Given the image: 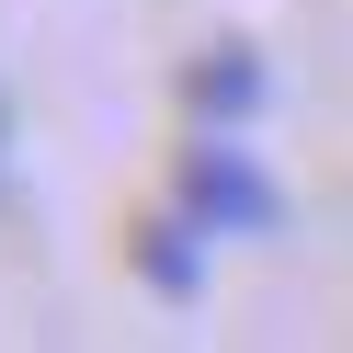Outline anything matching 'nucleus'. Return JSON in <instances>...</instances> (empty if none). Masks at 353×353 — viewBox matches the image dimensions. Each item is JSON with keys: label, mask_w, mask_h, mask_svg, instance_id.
<instances>
[{"label": "nucleus", "mask_w": 353, "mask_h": 353, "mask_svg": "<svg viewBox=\"0 0 353 353\" xmlns=\"http://www.w3.org/2000/svg\"><path fill=\"white\" fill-rule=\"evenodd\" d=\"M183 92H194V125H239V114L262 103V57H251V46H205V57L183 69Z\"/></svg>", "instance_id": "obj_2"}, {"label": "nucleus", "mask_w": 353, "mask_h": 353, "mask_svg": "<svg viewBox=\"0 0 353 353\" xmlns=\"http://www.w3.org/2000/svg\"><path fill=\"white\" fill-rule=\"evenodd\" d=\"M0 137H12V114H0Z\"/></svg>", "instance_id": "obj_4"}, {"label": "nucleus", "mask_w": 353, "mask_h": 353, "mask_svg": "<svg viewBox=\"0 0 353 353\" xmlns=\"http://www.w3.org/2000/svg\"><path fill=\"white\" fill-rule=\"evenodd\" d=\"M137 274L160 285V296H194V285H205V251H194V216H148V228H137Z\"/></svg>", "instance_id": "obj_3"}, {"label": "nucleus", "mask_w": 353, "mask_h": 353, "mask_svg": "<svg viewBox=\"0 0 353 353\" xmlns=\"http://www.w3.org/2000/svg\"><path fill=\"white\" fill-rule=\"evenodd\" d=\"M183 216L216 228V239H262V228H285V194H274V171H262L228 125H194V148H183Z\"/></svg>", "instance_id": "obj_1"}]
</instances>
